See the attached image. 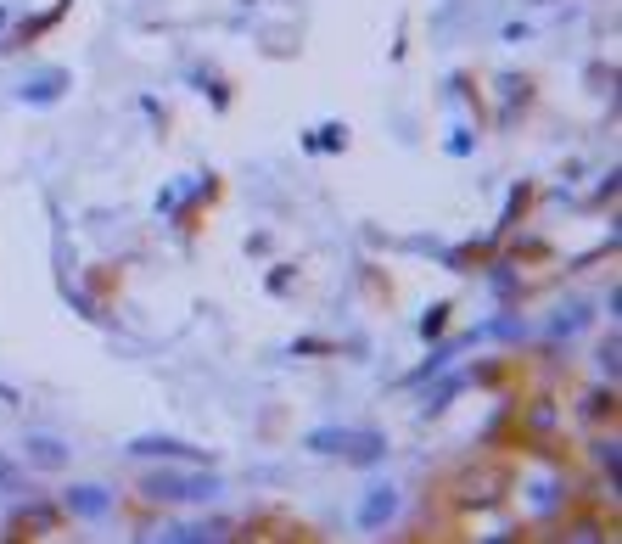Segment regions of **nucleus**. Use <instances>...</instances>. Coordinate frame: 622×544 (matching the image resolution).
I'll list each match as a JSON object with an SVG mask.
<instances>
[{"label":"nucleus","instance_id":"nucleus-1","mask_svg":"<svg viewBox=\"0 0 622 544\" xmlns=\"http://www.w3.org/2000/svg\"><path fill=\"white\" fill-rule=\"evenodd\" d=\"M152 494H163V500H208L213 494V477H202V483H180V477H152Z\"/></svg>","mask_w":622,"mask_h":544},{"label":"nucleus","instance_id":"nucleus-2","mask_svg":"<svg viewBox=\"0 0 622 544\" xmlns=\"http://www.w3.org/2000/svg\"><path fill=\"white\" fill-rule=\"evenodd\" d=\"M393 511V494H376V500L365 505V522H376V516H387Z\"/></svg>","mask_w":622,"mask_h":544},{"label":"nucleus","instance_id":"nucleus-3","mask_svg":"<svg viewBox=\"0 0 622 544\" xmlns=\"http://www.w3.org/2000/svg\"><path fill=\"white\" fill-rule=\"evenodd\" d=\"M73 505H79V511H101L107 500H101V494H73Z\"/></svg>","mask_w":622,"mask_h":544}]
</instances>
